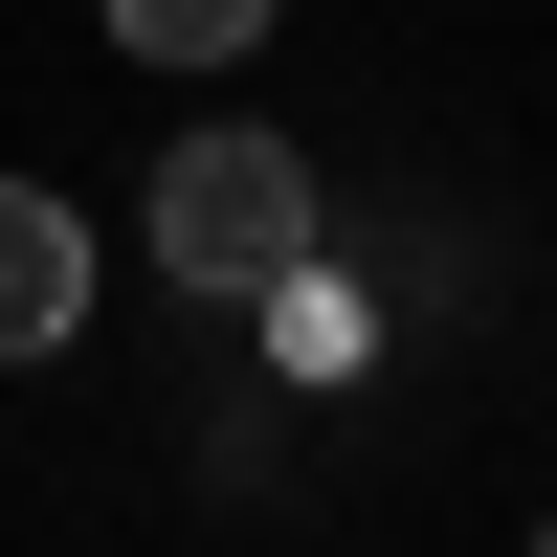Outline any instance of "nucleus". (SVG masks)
<instances>
[{
  "instance_id": "obj_3",
  "label": "nucleus",
  "mask_w": 557,
  "mask_h": 557,
  "mask_svg": "<svg viewBox=\"0 0 557 557\" xmlns=\"http://www.w3.org/2000/svg\"><path fill=\"white\" fill-rule=\"evenodd\" d=\"M268 23H290V0H112L134 67H223V45H268Z\"/></svg>"
},
{
  "instance_id": "obj_4",
  "label": "nucleus",
  "mask_w": 557,
  "mask_h": 557,
  "mask_svg": "<svg viewBox=\"0 0 557 557\" xmlns=\"http://www.w3.org/2000/svg\"><path fill=\"white\" fill-rule=\"evenodd\" d=\"M535 557H557V513H535Z\"/></svg>"
},
{
  "instance_id": "obj_1",
  "label": "nucleus",
  "mask_w": 557,
  "mask_h": 557,
  "mask_svg": "<svg viewBox=\"0 0 557 557\" xmlns=\"http://www.w3.org/2000/svg\"><path fill=\"white\" fill-rule=\"evenodd\" d=\"M290 246H312V157L290 134H178L157 157V268L178 290H268Z\"/></svg>"
},
{
  "instance_id": "obj_2",
  "label": "nucleus",
  "mask_w": 557,
  "mask_h": 557,
  "mask_svg": "<svg viewBox=\"0 0 557 557\" xmlns=\"http://www.w3.org/2000/svg\"><path fill=\"white\" fill-rule=\"evenodd\" d=\"M67 312H89V223L45 178H0V357H67Z\"/></svg>"
}]
</instances>
